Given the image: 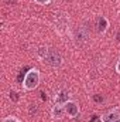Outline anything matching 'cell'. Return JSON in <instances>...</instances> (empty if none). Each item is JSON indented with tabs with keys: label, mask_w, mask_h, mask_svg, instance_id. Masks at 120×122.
<instances>
[{
	"label": "cell",
	"mask_w": 120,
	"mask_h": 122,
	"mask_svg": "<svg viewBox=\"0 0 120 122\" xmlns=\"http://www.w3.org/2000/svg\"><path fill=\"white\" fill-rule=\"evenodd\" d=\"M41 82V72L37 68H30L23 80V88L26 91H34Z\"/></svg>",
	"instance_id": "1"
},
{
	"label": "cell",
	"mask_w": 120,
	"mask_h": 122,
	"mask_svg": "<svg viewBox=\"0 0 120 122\" xmlns=\"http://www.w3.org/2000/svg\"><path fill=\"white\" fill-rule=\"evenodd\" d=\"M44 62H47L50 67L58 68V67L62 65L64 58H62V56H61L57 50H54V48H48V50H47V54H45V57H44Z\"/></svg>",
	"instance_id": "2"
},
{
	"label": "cell",
	"mask_w": 120,
	"mask_h": 122,
	"mask_svg": "<svg viewBox=\"0 0 120 122\" xmlns=\"http://www.w3.org/2000/svg\"><path fill=\"white\" fill-rule=\"evenodd\" d=\"M64 109H65L66 117H69V118H76L79 115V104L76 101H72V99L66 101L64 104Z\"/></svg>",
	"instance_id": "3"
},
{
	"label": "cell",
	"mask_w": 120,
	"mask_h": 122,
	"mask_svg": "<svg viewBox=\"0 0 120 122\" xmlns=\"http://www.w3.org/2000/svg\"><path fill=\"white\" fill-rule=\"evenodd\" d=\"M68 24L69 20L66 19L65 14H55V31H58L60 34H64L65 31L68 30Z\"/></svg>",
	"instance_id": "4"
},
{
	"label": "cell",
	"mask_w": 120,
	"mask_h": 122,
	"mask_svg": "<svg viewBox=\"0 0 120 122\" xmlns=\"http://www.w3.org/2000/svg\"><path fill=\"white\" fill-rule=\"evenodd\" d=\"M88 38H89V33H88V30H86L85 27H79V29L75 30L74 40H75V43H76L78 46H82L83 43H86Z\"/></svg>",
	"instance_id": "5"
},
{
	"label": "cell",
	"mask_w": 120,
	"mask_h": 122,
	"mask_svg": "<svg viewBox=\"0 0 120 122\" xmlns=\"http://www.w3.org/2000/svg\"><path fill=\"white\" fill-rule=\"evenodd\" d=\"M103 122H119L120 121V109H110L102 115Z\"/></svg>",
	"instance_id": "6"
},
{
	"label": "cell",
	"mask_w": 120,
	"mask_h": 122,
	"mask_svg": "<svg viewBox=\"0 0 120 122\" xmlns=\"http://www.w3.org/2000/svg\"><path fill=\"white\" fill-rule=\"evenodd\" d=\"M109 26H110V23H109V20H107V17H105V16H99L97 17V20H96V30L99 34H105L107 29H109Z\"/></svg>",
	"instance_id": "7"
},
{
	"label": "cell",
	"mask_w": 120,
	"mask_h": 122,
	"mask_svg": "<svg viewBox=\"0 0 120 122\" xmlns=\"http://www.w3.org/2000/svg\"><path fill=\"white\" fill-rule=\"evenodd\" d=\"M65 115H66V114H65L64 105H61V104H55V105L52 107V109H51V117H52V119H55V121H61Z\"/></svg>",
	"instance_id": "8"
},
{
	"label": "cell",
	"mask_w": 120,
	"mask_h": 122,
	"mask_svg": "<svg viewBox=\"0 0 120 122\" xmlns=\"http://www.w3.org/2000/svg\"><path fill=\"white\" fill-rule=\"evenodd\" d=\"M54 99H55V104L64 105L66 101H69V92L66 91V90H60V91L57 92V95L54 97Z\"/></svg>",
	"instance_id": "9"
},
{
	"label": "cell",
	"mask_w": 120,
	"mask_h": 122,
	"mask_svg": "<svg viewBox=\"0 0 120 122\" xmlns=\"http://www.w3.org/2000/svg\"><path fill=\"white\" fill-rule=\"evenodd\" d=\"M1 122H21L18 118H16V117H13V115H10V117H6V118H3V121Z\"/></svg>",
	"instance_id": "10"
},
{
	"label": "cell",
	"mask_w": 120,
	"mask_h": 122,
	"mask_svg": "<svg viewBox=\"0 0 120 122\" xmlns=\"http://www.w3.org/2000/svg\"><path fill=\"white\" fill-rule=\"evenodd\" d=\"M37 4H40V6H47V4H50L51 3V0H34Z\"/></svg>",
	"instance_id": "11"
},
{
	"label": "cell",
	"mask_w": 120,
	"mask_h": 122,
	"mask_svg": "<svg viewBox=\"0 0 120 122\" xmlns=\"http://www.w3.org/2000/svg\"><path fill=\"white\" fill-rule=\"evenodd\" d=\"M116 72L120 74V57H119V60H117V62H116Z\"/></svg>",
	"instance_id": "12"
},
{
	"label": "cell",
	"mask_w": 120,
	"mask_h": 122,
	"mask_svg": "<svg viewBox=\"0 0 120 122\" xmlns=\"http://www.w3.org/2000/svg\"><path fill=\"white\" fill-rule=\"evenodd\" d=\"M96 122H97V121H96Z\"/></svg>",
	"instance_id": "13"
}]
</instances>
